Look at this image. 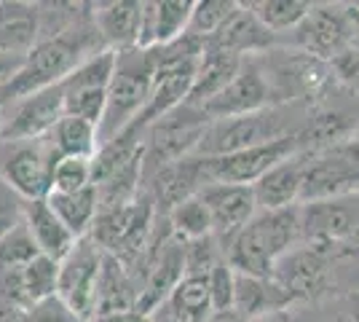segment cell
I'll return each instance as SVG.
<instances>
[{"label":"cell","instance_id":"2e32d148","mask_svg":"<svg viewBox=\"0 0 359 322\" xmlns=\"http://www.w3.org/2000/svg\"><path fill=\"white\" fill-rule=\"evenodd\" d=\"M354 194H359V169H354L335 154L303 156L300 204L344 199V196H354Z\"/></svg>","mask_w":359,"mask_h":322},{"label":"cell","instance_id":"ab89813d","mask_svg":"<svg viewBox=\"0 0 359 322\" xmlns=\"http://www.w3.org/2000/svg\"><path fill=\"white\" fill-rule=\"evenodd\" d=\"M25 60L27 57H19V54H0V89H6L11 83V78L19 73Z\"/></svg>","mask_w":359,"mask_h":322},{"label":"cell","instance_id":"d4e9b609","mask_svg":"<svg viewBox=\"0 0 359 322\" xmlns=\"http://www.w3.org/2000/svg\"><path fill=\"white\" fill-rule=\"evenodd\" d=\"M38 46V11L27 3H0V54L27 57Z\"/></svg>","mask_w":359,"mask_h":322},{"label":"cell","instance_id":"8d00e7d4","mask_svg":"<svg viewBox=\"0 0 359 322\" xmlns=\"http://www.w3.org/2000/svg\"><path fill=\"white\" fill-rule=\"evenodd\" d=\"M25 204L27 201L0 177V236L25 220Z\"/></svg>","mask_w":359,"mask_h":322},{"label":"cell","instance_id":"9a60e30c","mask_svg":"<svg viewBox=\"0 0 359 322\" xmlns=\"http://www.w3.org/2000/svg\"><path fill=\"white\" fill-rule=\"evenodd\" d=\"M330 271V253L319 247L298 245L273 269V282L290 295V301H306L325 290Z\"/></svg>","mask_w":359,"mask_h":322},{"label":"cell","instance_id":"7bdbcfd3","mask_svg":"<svg viewBox=\"0 0 359 322\" xmlns=\"http://www.w3.org/2000/svg\"><path fill=\"white\" fill-rule=\"evenodd\" d=\"M207 322H247L236 309H225V311H212Z\"/></svg>","mask_w":359,"mask_h":322},{"label":"cell","instance_id":"cb8c5ba5","mask_svg":"<svg viewBox=\"0 0 359 322\" xmlns=\"http://www.w3.org/2000/svg\"><path fill=\"white\" fill-rule=\"evenodd\" d=\"M241 67H244V57L217 51V48H204V54L198 60V70H196L194 89H191V97L185 105L204 107L239 76Z\"/></svg>","mask_w":359,"mask_h":322},{"label":"cell","instance_id":"277c9868","mask_svg":"<svg viewBox=\"0 0 359 322\" xmlns=\"http://www.w3.org/2000/svg\"><path fill=\"white\" fill-rule=\"evenodd\" d=\"M295 132L298 129L290 126V113H287L285 107L271 105L266 110L236 116V119L210 121L194 156H201V159L231 156L239 154V151L269 145L273 140H282L287 135H295Z\"/></svg>","mask_w":359,"mask_h":322},{"label":"cell","instance_id":"ac0fdd59","mask_svg":"<svg viewBox=\"0 0 359 322\" xmlns=\"http://www.w3.org/2000/svg\"><path fill=\"white\" fill-rule=\"evenodd\" d=\"M194 14L191 0H161V3H145L142 6V32H140V48H161L175 43L188 32Z\"/></svg>","mask_w":359,"mask_h":322},{"label":"cell","instance_id":"ba28073f","mask_svg":"<svg viewBox=\"0 0 359 322\" xmlns=\"http://www.w3.org/2000/svg\"><path fill=\"white\" fill-rule=\"evenodd\" d=\"M116 51L102 48L91 54L75 67L70 76L62 81V94H65V116H78L86 121L97 123L102 121L107 105V92L110 81L116 73Z\"/></svg>","mask_w":359,"mask_h":322},{"label":"cell","instance_id":"8fae6325","mask_svg":"<svg viewBox=\"0 0 359 322\" xmlns=\"http://www.w3.org/2000/svg\"><path fill=\"white\" fill-rule=\"evenodd\" d=\"M300 156L298 132L287 135L282 140H273L269 145L239 151L231 156H217V159H204V172H207V185L210 183H231V185H255L266 172L279 167L287 159Z\"/></svg>","mask_w":359,"mask_h":322},{"label":"cell","instance_id":"8992f818","mask_svg":"<svg viewBox=\"0 0 359 322\" xmlns=\"http://www.w3.org/2000/svg\"><path fill=\"white\" fill-rule=\"evenodd\" d=\"M57 161L60 154L48 137L0 142V177L25 201L46 199L51 194Z\"/></svg>","mask_w":359,"mask_h":322},{"label":"cell","instance_id":"b9f144b4","mask_svg":"<svg viewBox=\"0 0 359 322\" xmlns=\"http://www.w3.org/2000/svg\"><path fill=\"white\" fill-rule=\"evenodd\" d=\"M97 322H153V317L145 314V311H140V309H129V311H121V314L100 317Z\"/></svg>","mask_w":359,"mask_h":322},{"label":"cell","instance_id":"603a6c76","mask_svg":"<svg viewBox=\"0 0 359 322\" xmlns=\"http://www.w3.org/2000/svg\"><path fill=\"white\" fill-rule=\"evenodd\" d=\"M137 301H140V290L135 288L132 271L116 255L105 253L102 271H100V285H97V317L94 320L137 309Z\"/></svg>","mask_w":359,"mask_h":322},{"label":"cell","instance_id":"7402d4cb","mask_svg":"<svg viewBox=\"0 0 359 322\" xmlns=\"http://www.w3.org/2000/svg\"><path fill=\"white\" fill-rule=\"evenodd\" d=\"M300 185H303V156H295L266 172L252 185L257 210L271 213V210H287L300 204Z\"/></svg>","mask_w":359,"mask_h":322},{"label":"cell","instance_id":"bcb514c9","mask_svg":"<svg viewBox=\"0 0 359 322\" xmlns=\"http://www.w3.org/2000/svg\"><path fill=\"white\" fill-rule=\"evenodd\" d=\"M354 48H359V32H357V41H354Z\"/></svg>","mask_w":359,"mask_h":322},{"label":"cell","instance_id":"74e56055","mask_svg":"<svg viewBox=\"0 0 359 322\" xmlns=\"http://www.w3.org/2000/svg\"><path fill=\"white\" fill-rule=\"evenodd\" d=\"M27 322H81V320L62 304L60 298H48V301H43V304L32 307L30 320Z\"/></svg>","mask_w":359,"mask_h":322},{"label":"cell","instance_id":"836d02e7","mask_svg":"<svg viewBox=\"0 0 359 322\" xmlns=\"http://www.w3.org/2000/svg\"><path fill=\"white\" fill-rule=\"evenodd\" d=\"M94 185V159L89 156H60L54 167L51 194H78Z\"/></svg>","mask_w":359,"mask_h":322},{"label":"cell","instance_id":"52a82bcc","mask_svg":"<svg viewBox=\"0 0 359 322\" xmlns=\"http://www.w3.org/2000/svg\"><path fill=\"white\" fill-rule=\"evenodd\" d=\"M105 261V250L94 236L78 239L73 253L60 263V285L57 298L73 311L78 320L97 317V285Z\"/></svg>","mask_w":359,"mask_h":322},{"label":"cell","instance_id":"484cf974","mask_svg":"<svg viewBox=\"0 0 359 322\" xmlns=\"http://www.w3.org/2000/svg\"><path fill=\"white\" fill-rule=\"evenodd\" d=\"M46 201L51 204V210L57 213L62 223L73 231L75 239L91 236L94 223L100 217V194L94 185L78 194H48Z\"/></svg>","mask_w":359,"mask_h":322},{"label":"cell","instance_id":"7dc6e473","mask_svg":"<svg viewBox=\"0 0 359 322\" xmlns=\"http://www.w3.org/2000/svg\"><path fill=\"white\" fill-rule=\"evenodd\" d=\"M357 199H359V194H357Z\"/></svg>","mask_w":359,"mask_h":322},{"label":"cell","instance_id":"4dcf8cb0","mask_svg":"<svg viewBox=\"0 0 359 322\" xmlns=\"http://www.w3.org/2000/svg\"><path fill=\"white\" fill-rule=\"evenodd\" d=\"M236 11H239V3H233V0H201V3H194L188 35L210 43Z\"/></svg>","mask_w":359,"mask_h":322},{"label":"cell","instance_id":"ffe728a7","mask_svg":"<svg viewBox=\"0 0 359 322\" xmlns=\"http://www.w3.org/2000/svg\"><path fill=\"white\" fill-rule=\"evenodd\" d=\"M273 32H269L260 19L247 8V3H239V11L228 19L223 30L212 38L207 48H217V51H228V54H236V57H250V54H260V51H269L273 46Z\"/></svg>","mask_w":359,"mask_h":322},{"label":"cell","instance_id":"f6af8a7d","mask_svg":"<svg viewBox=\"0 0 359 322\" xmlns=\"http://www.w3.org/2000/svg\"><path fill=\"white\" fill-rule=\"evenodd\" d=\"M257 322H285V320H282V317H276V314H273V317H266V320H257Z\"/></svg>","mask_w":359,"mask_h":322},{"label":"cell","instance_id":"4316f807","mask_svg":"<svg viewBox=\"0 0 359 322\" xmlns=\"http://www.w3.org/2000/svg\"><path fill=\"white\" fill-rule=\"evenodd\" d=\"M166 307L182 322H207L215 311L212 307L210 279L207 276H182L175 293L169 295Z\"/></svg>","mask_w":359,"mask_h":322},{"label":"cell","instance_id":"f1b7e54d","mask_svg":"<svg viewBox=\"0 0 359 322\" xmlns=\"http://www.w3.org/2000/svg\"><path fill=\"white\" fill-rule=\"evenodd\" d=\"M247 8L260 19V25L266 30L279 35V32L295 30L309 16V11L314 8V3H306V0H252V3H247Z\"/></svg>","mask_w":359,"mask_h":322},{"label":"cell","instance_id":"ee69618b","mask_svg":"<svg viewBox=\"0 0 359 322\" xmlns=\"http://www.w3.org/2000/svg\"><path fill=\"white\" fill-rule=\"evenodd\" d=\"M348 247H354V250H357V253H359V229H357V234H354V239L348 242Z\"/></svg>","mask_w":359,"mask_h":322},{"label":"cell","instance_id":"f35d334b","mask_svg":"<svg viewBox=\"0 0 359 322\" xmlns=\"http://www.w3.org/2000/svg\"><path fill=\"white\" fill-rule=\"evenodd\" d=\"M330 65H332L335 76L359 92V48H348L346 54H341L338 60H332Z\"/></svg>","mask_w":359,"mask_h":322},{"label":"cell","instance_id":"7a4b0ae2","mask_svg":"<svg viewBox=\"0 0 359 322\" xmlns=\"http://www.w3.org/2000/svg\"><path fill=\"white\" fill-rule=\"evenodd\" d=\"M116 73L107 92L105 116L100 121V148L132 129L150 100L153 89V54L145 48L116 51Z\"/></svg>","mask_w":359,"mask_h":322},{"label":"cell","instance_id":"60d3db41","mask_svg":"<svg viewBox=\"0 0 359 322\" xmlns=\"http://www.w3.org/2000/svg\"><path fill=\"white\" fill-rule=\"evenodd\" d=\"M330 154L341 156L344 161H348L354 169H359V135H354L351 140H346L344 145H338V148H332Z\"/></svg>","mask_w":359,"mask_h":322},{"label":"cell","instance_id":"e575fe53","mask_svg":"<svg viewBox=\"0 0 359 322\" xmlns=\"http://www.w3.org/2000/svg\"><path fill=\"white\" fill-rule=\"evenodd\" d=\"M182 261H185V276H210L217 263L225 261V253L215 236L182 242Z\"/></svg>","mask_w":359,"mask_h":322},{"label":"cell","instance_id":"4fadbf2b","mask_svg":"<svg viewBox=\"0 0 359 322\" xmlns=\"http://www.w3.org/2000/svg\"><path fill=\"white\" fill-rule=\"evenodd\" d=\"M271 105H273L271 81H266V73L255 62L244 60L239 76L201 110L210 121H220V119H236V116L257 113V110H266Z\"/></svg>","mask_w":359,"mask_h":322},{"label":"cell","instance_id":"f546056e","mask_svg":"<svg viewBox=\"0 0 359 322\" xmlns=\"http://www.w3.org/2000/svg\"><path fill=\"white\" fill-rule=\"evenodd\" d=\"M169 231L177 236L180 242H194V239H204V236H215L212 234V217L207 204L201 201V196L185 199L177 204L172 213L166 215Z\"/></svg>","mask_w":359,"mask_h":322},{"label":"cell","instance_id":"1f68e13d","mask_svg":"<svg viewBox=\"0 0 359 322\" xmlns=\"http://www.w3.org/2000/svg\"><path fill=\"white\" fill-rule=\"evenodd\" d=\"M22 282L25 293L30 298L32 307L43 304L48 298H57V285H60V261L38 255L32 263L22 269Z\"/></svg>","mask_w":359,"mask_h":322},{"label":"cell","instance_id":"7c38bea8","mask_svg":"<svg viewBox=\"0 0 359 322\" xmlns=\"http://www.w3.org/2000/svg\"><path fill=\"white\" fill-rule=\"evenodd\" d=\"M298 48L319 62H332L354 48L357 27L346 6H314L309 16L292 30Z\"/></svg>","mask_w":359,"mask_h":322},{"label":"cell","instance_id":"5bb4252c","mask_svg":"<svg viewBox=\"0 0 359 322\" xmlns=\"http://www.w3.org/2000/svg\"><path fill=\"white\" fill-rule=\"evenodd\" d=\"M198 196L210 210L212 234L220 245H228L255 215L260 213L252 185L210 183L201 188Z\"/></svg>","mask_w":359,"mask_h":322},{"label":"cell","instance_id":"e0dca14e","mask_svg":"<svg viewBox=\"0 0 359 322\" xmlns=\"http://www.w3.org/2000/svg\"><path fill=\"white\" fill-rule=\"evenodd\" d=\"M207 185L204 159L188 156L175 164H166L158 172H153V201L164 215H169L185 199H194Z\"/></svg>","mask_w":359,"mask_h":322},{"label":"cell","instance_id":"30bf717a","mask_svg":"<svg viewBox=\"0 0 359 322\" xmlns=\"http://www.w3.org/2000/svg\"><path fill=\"white\" fill-rule=\"evenodd\" d=\"M62 119H65L62 83L30 97H19L14 102L0 105V142L48 137Z\"/></svg>","mask_w":359,"mask_h":322},{"label":"cell","instance_id":"d590c367","mask_svg":"<svg viewBox=\"0 0 359 322\" xmlns=\"http://www.w3.org/2000/svg\"><path fill=\"white\" fill-rule=\"evenodd\" d=\"M207 279H210L212 307H215V311L233 309V298H236V271L231 269V263L228 261L217 263Z\"/></svg>","mask_w":359,"mask_h":322},{"label":"cell","instance_id":"3957f363","mask_svg":"<svg viewBox=\"0 0 359 322\" xmlns=\"http://www.w3.org/2000/svg\"><path fill=\"white\" fill-rule=\"evenodd\" d=\"M89 57L91 54H86V43L81 38L54 35V38L38 41V46L32 48L27 60L22 62V67L11 78V83L6 89H0V105L14 102L19 97H30L35 92L51 89V86H60L62 81Z\"/></svg>","mask_w":359,"mask_h":322},{"label":"cell","instance_id":"5b68a950","mask_svg":"<svg viewBox=\"0 0 359 322\" xmlns=\"http://www.w3.org/2000/svg\"><path fill=\"white\" fill-rule=\"evenodd\" d=\"M153 215H156V201L148 196H137L135 201H126L121 207L102 210L91 236L105 253L132 266L145 255L153 239V226H150Z\"/></svg>","mask_w":359,"mask_h":322},{"label":"cell","instance_id":"d6986e66","mask_svg":"<svg viewBox=\"0 0 359 322\" xmlns=\"http://www.w3.org/2000/svg\"><path fill=\"white\" fill-rule=\"evenodd\" d=\"M142 6L145 3L137 0H113V3H100L94 8V27L102 35L107 48L113 51L140 48Z\"/></svg>","mask_w":359,"mask_h":322},{"label":"cell","instance_id":"9c48e42d","mask_svg":"<svg viewBox=\"0 0 359 322\" xmlns=\"http://www.w3.org/2000/svg\"><path fill=\"white\" fill-rule=\"evenodd\" d=\"M359 229V199L306 201L300 204V245L319 247L332 253L335 247H348Z\"/></svg>","mask_w":359,"mask_h":322},{"label":"cell","instance_id":"6da1fadb","mask_svg":"<svg viewBox=\"0 0 359 322\" xmlns=\"http://www.w3.org/2000/svg\"><path fill=\"white\" fill-rule=\"evenodd\" d=\"M300 245V204L257 213L223 247L225 261L236 274L271 279L276 263Z\"/></svg>","mask_w":359,"mask_h":322},{"label":"cell","instance_id":"83f0119b","mask_svg":"<svg viewBox=\"0 0 359 322\" xmlns=\"http://www.w3.org/2000/svg\"><path fill=\"white\" fill-rule=\"evenodd\" d=\"M48 140L60 156H89V159H94L100 151V126L86 121V119H78V116H65L54 126Z\"/></svg>","mask_w":359,"mask_h":322},{"label":"cell","instance_id":"44dd1931","mask_svg":"<svg viewBox=\"0 0 359 322\" xmlns=\"http://www.w3.org/2000/svg\"><path fill=\"white\" fill-rule=\"evenodd\" d=\"M25 223H27L41 255H46V258H54L62 263L78 245L75 234L57 217V213L51 210V204L46 199H35L25 204Z\"/></svg>","mask_w":359,"mask_h":322},{"label":"cell","instance_id":"d6a6232c","mask_svg":"<svg viewBox=\"0 0 359 322\" xmlns=\"http://www.w3.org/2000/svg\"><path fill=\"white\" fill-rule=\"evenodd\" d=\"M38 255H41V250L35 245L25 220L0 236V271H19Z\"/></svg>","mask_w":359,"mask_h":322}]
</instances>
